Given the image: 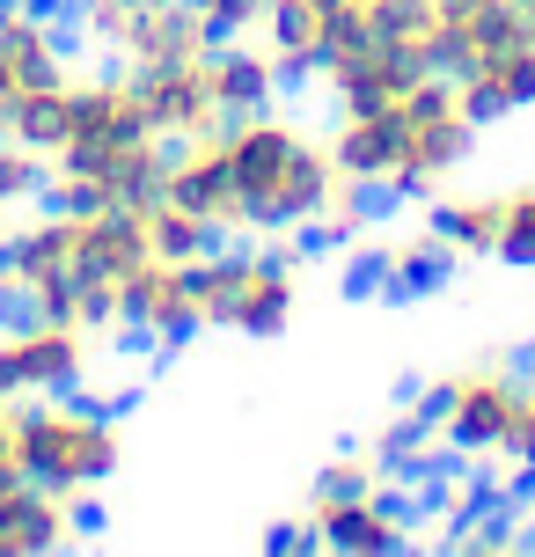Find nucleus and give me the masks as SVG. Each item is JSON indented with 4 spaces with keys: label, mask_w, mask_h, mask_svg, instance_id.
Wrapping results in <instances>:
<instances>
[{
    "label": "nucleus",
    "mask_w": 535,
    "mask_h": 557,
    "mask_svg": "<svg viewBox=\"0 0 535 557\" xmlns=\"http://www.w3.org/2000/svg\"><path fill=\"white\" fill-rule=\"evenodd\" d=\"M221 154H227V191H235V221L242 235H352L366 213V198L338 169L331 139H315L309 125L272 103V111L221 117Z\"/></svg>",
    "instance_id": "obj_1"
},
{
    "label": "nucleus",
    "mask_w": 535,
    "mask_h": 557,
    "mask_svg": "<svg viewBox=\"0 0 535 557\" xmlns=\"http://www.w3.org/2000/svg\"><path fill=\"white\" fill-rule=\"evenodd\" d=\"M15 462L29 484H52L66 499L103 492L125 470V425H117L111 396H15Z\"/></svg>",
    "instance_id": "obj_2"
},
{
    "label": "nucleus",
    "mask_w": 535,
    "mask_h": 557,
    "mask_svg": "<svg viewBox=\"0 0 535 557\" xmlns=\"http://www.w3.org/2000/svg\"><path fill=\"white\" fill-rule=\"evenodd\" d=\"M198 308H206V331L279 337L294 323V308H301V257H294V243L213 250L198 264Z\"/></svg>",
    "instance_id": "obj_3"
},
{
    "label": "nucleus",
    "mask_w": 535,
    "mask_h": 557,
    "mask_svg": "<svg viewBox=\"0 0 535 557\" xmlns=\"http://www.w3.org/2000/svg\"><path fill=\"white\" fill-rule=\"evenodd\" d=\"M170 154H176V147L162 133L74 147V154H52V184H45V198H52V206H74V213L154 206V198L170 191Z\"/></svg>",
    "instance_id": "obj_4"
},
{
    "label": "nucleus",
    "mask_w": 535,
    "mask_h": 557,
    "mask_svg": "<svg viewBox=\"0 0 535 557\" xmlns=\"http://www.w3.org/2000/svg\"><path fill=\"white\" fill-rule=\"evenodd\" d=\"M396 111H403V162H396L389 198H433V191H448L455 176L470 169V154H477V111L462 103L455 74H425Z\"/></svg>",
    "instance_id": "obj_5"
},
{
    "label": "nucleus",
    "mask_w": 535,
    "mask_h": 557,
    "mask_svg": "<svg viewBox=\"0 0 535 557\" xmlns=\"http://www.w3.org/2000/svg\"><path fill=\"white\" fill-rule=\"evenodd\" d=\"M513 396H521V367L513 360H470V367L433 374L419 411L433 418V433L455 455H499V441L513 425Z\"/></svg>",
    "instance_id": "obj_6"
},
{
    "label": "nucleus",
    "mask_w": 535,
    "mask_h": 557,
    "mask_svg": "<svg viewBox=\"0 0 535 557\" xmlns=\"http://www.w3.org/2000/svg\"><path fill=\"white\" fill-rule=\"evenodd\" d=\"M103 337L82 323H52V315H23L0 323V389L8 396H66L96 382Z\"/></svg>",
    "instance_id": "obj_7"
},
{
    "label": "nucleus",
    "mask_w": 535,
    "mask_h": 557,
    "mask_svg": "<svg viewBox=\"0 0 535 557\" xmlns=\"http://www.w3.org/2000/svg\"><path fill=\"white\" fill-rule=\"evenodd\" d=\"M294 543H315V550H345V557H389V550H411V521L389 492H309V513L301 529L279 535V550Z\"/></svg>",
    "instance_id": "obj_8"
},
{
    "label": "nucleus",
    "mask_w": 535,
    "mask_h": 557,
    "mask_svg": "<svg viewBox=\"0 0 535 557\" xmlns=\"http://www.w3.org/2000/svg\"><path fill=\"white\" fill-rule=\"evenodd\" d=\"M125 337H140L147 352H176L206 331V308H198V264H176V257H147L140 272L125 278Z\"/></svg>",
    "instance_id": "obj_9"
},
{
    "label": "nucleus",
    "mask_w": 535,
    "mask_h": 557,
    "mask_svg": "<svg viewBox=\"0 0 535 557\" xmlns=\"http://www.w3.org/2000/svg\"><path fill=\"white\" fill-rule=\"evenodd\" d=\"M425 74H433V66H419L411 52H396L382 37H360V45H345V52L323 59L315 82L331 96V111H396Z\"/></svg>",
    "instance_id": "obj_10"
},
{
    "label": "nucleus",
    "mask_w": 535,
    "mask_h": 557,
    "mask_svg": "<svg viewBox=\"0 0 535 557\" xmlns=\"http://www.w3.org/2000/svg\"><path fill=\"white\" fill-rule=\"evenodd\" d=\"M133 74V88H140L147 103V125L170 139H198L221 125V96H213V52L206 59H162V66H125Z\"/></svg>",
    "instance_id": "obj_11"
},
{
    "label": "nucleus",
    "mask_w": 535,
    "mask_h": 557,
    "mask_svg": "<svg viewBox=\"0 0 535 557\" xmlns=\"http://www.w3.org/2000/svg\"><path fill=\"white\" fill-rule=\"evenodd\" d=\"M66 82V29L52 8H0V133L23 96Z\"/></svg>",
    "instance_id": "obj_12"
},
{
    "label": "nucleus",
    "mask_w": 535,
    "mask_h": 557,
    "mask_svg": "<svg viewBox=\"0 0 535 557\" xmlns=\"http://www.w3.org/2000/svg\"><path fill=\"white\" fill-rule=\"evenodd\" d=\"M82 506L88 499H66L52 484L15 476V484L0 492V557H45V550L82 543Z\"/></svg>",
    "instance_id": "obj_13"
},
{
    "label": "nucleus",
    "mask_w": 535,
    "mask_h": 557,
    "mask_svg": "<svg viewBox=\"0 0 535 557\" xmlns=\"http://www.w3.org/2000/svg\"><path fill=\"white\" fill-rule=\"evenodd\" d=\"M133 133H154L147 125V103L133 74L117 66V74H74L66 82V147L59 154H74V147H103V139H133Z\"/></svg>",
    "instance_id": "obj_14"
},
{
    "label": "nucleus",
    "mask_w": 535,
    "mask_h": 557,
    "mask_svg": "<svg viewBox=\"0 0 535 557\" xmlns=\"http://www.w3.org/2000/svg\"><path fill=\"white\" fill-rule=\"evenodd\" d=\"M513 37H535L521 0H440V74L477 66L484 52H499Z\"/></svg>",
    "instance_id": "obj_15"
},
{
    "label": "nucleus",
    "mask_w": 535,
    "mask_h": 557,
    "mask_svg": "<svg viewBox=\"0 0 535 557\" xmlns=\"http://www.w3.org/2000/svg\"><path fill=\"white\" fill-rule=\"evenodd\" d=\"M323 139H331L338 169L360 184V191L389 198L396 162H403V111H338V125H331Z\"/></svg>",
    "instance_id": "obj_16"
},
{
    "label": "nucleus",
    "mask_w": 535,
    "mask_h": 557,
    "mask_svg": "<svg viewBox=\"0 0 535 557\" xmlns=\"http://www.w3.org/2000/svg\"><path fill=\"white\" fill-rule=\"evenodd\" d=\"M455 88H462V103L477 111V125L513 117V111H535V37H513V45H499V52H484L477 66L455 74Z\"/></svg>",
    "instance_id": "obj_17"
},
{
    "label": "nucleus",
    "mask_w": 535,
    "mask_h": 557,
    "mask_svg": "<svg viewBox=\"0 0 535 557\" xmlns=\"http://www.w3.org/2000/svg\"><path fill=\"white\" fill-rule=\"evenodd\" d=\"M257 37H264V52L279 59L286 82L323 74V59L338 52V29H331V8H323V0H272Z\"/></svg>",
    "instance_id": "obj_18"
},
{
    "label": "nucleus",
    "mask_w": 535,
    "mask_h": 557,
    "mask_svg": "<svg viewBox=\"0 0 535 557\" xmlns=\"http://www.w3.org/2000/svg\"><path fill=\"white\" fill-rule=\"evenodd\" d=\"M221 45L213 29H206V15H198L191 0H154L140 23L125 29V45H117V66H162V59H206Z\"/></svg>",
    "instance_id": "obj_19"
},
{
    "label": "nucleus",
    "mask_w": 535,
    "mask_h": 557,
    "mask_svg": "<svg viewBox=\"0 0 535 557\" xmlns=\"http://www.w3.org/2000/svg\"><path fill=\"white\" fill-rule=\"evenodd\" d=\"M279 88H286V74H279V59L264 52V37H221L213 45V96H221L227 117L272 111Z\"/></svg>",
    "instance_id": "obj_20"
},
{
    "label": "nucleus",
    "mask_w": 535,
    "mask_h": 557,
    "mask_svg": "<svg viewBox=\"0 0 535 557\" xmlns=\"http://www.w3.org/2000/svg\"><path fill=\"white\" fill-rule=\"evenodd\" d=\"M455 264V250L433 235V227H403V235H389V243H374V257H366V272L382 278L389 294H425V286H440Z\"/></svg>",
    "instance_id": "obj_21"
},
{
    "label": "nucleus",
    "mask_w": 535,
    "mask_h": 557,
    "mask_svg": "<svg viewBox=\"0 0 535 557\" xmlns=\"http://www.w3.org/2000/svg\"><path fill=\"white\" fill-rule=\"evenodd\" d=\"M425 227L455 257H492L499 250V191H433L425 198Z\"/></svg>",
    "instance_id": "obj_22"
},
{
    "label": "nucleus",
    "mask_w": 535,
    "mask_h": 557,
    "mask_svg": "<svg viewBox=\"0 0 535 557\" xmlns=\"http://www.w3.org/2000/svg\"><path fill=\"white\" fill-rule=\"evenodd\" d=\"M147 235H154V257H176V264H206V257H213V243H221V227L198 221L191 206H176L170 191L147 206Z\"/></svg>",
    "instance_id": "obj_23"
},
{
    "label": "nucleus",
    "mask_w": 535,
    "mask_h": 557,
    "mask_svg": "<svg viewBox=\"0 0 535 557\" xmlns=\"http://www.w3.org/2000/svg\"><path fill=\"white\" fill-rule=\"evenodd\" d=\"M45 184H52V154H37L15 133H0V221L45 206Z\"/></svg>",
    "instance_id": "obj_24"
},
{
    "label": "nucleus",
    "mask_w": 535,
    "mask_h": 557,
    "mask_svg": "<svg viewBox=\"0 0 535 557\" xmlns=\"http://www.w3.org/2000/svg\"><path fill=\"white\" fill-rule=\"evenodd\" d=\"M492 257L513 264V272H535V176L499 191V250Z\"/></svg>",
    "instance_id": "obj_25"
},
{
    "label": "nucleus",
    "mask_w": 535,
    "mask_h": 557,
    "mask_svg": "<svg viewBox=\"0 0 535 557\" xmlns=\"http://www.w3.org/2000/svg\"><path fill=\"white\" fill-rule=\"evenodd\" d=\"M66 82H74V74H66ZM66 82L23 96L15 117H8V133L23 139V147H37V154H59V147H66Z\"/></svg>",
    "instance_id": "obj_26"
},
{
    "label": "nucleus",
    "mask_w": 535,
    "mask_h": 557,
    "mask_svg": "<svg viewBox=\"0 0 535 557\" xmlns=\"http://www.w3.org/2000/svg\"><path fill=\"white\" fill-rule=\"evenodd\" d=\"M154 0H74V37H82L88 52H103L111 59L117 45H125V29L140 23Z\"/></svg>",
    "instance_id": "obj_27"
},
{
    "label": "nucleus",
    "mask_w": 535,
    "mask_h": 557,
    "mask_svg": "<svg viewBox=\"0 0 535 557\" xmlns=\"http://www.w3.org/2000/svg\"><path fill=\"white\" fill-rule=\"evenodd\" d=\"M315 484H323V492H389V455H382V447H352V455H331Z\"/></svg>",
    "instance_id": "obj_28"
},
{
    "label": "nucleus",
    "mask_w": 535,
    "mask_h": 557,
    "mask_svg": "<svg viewBox=\"0 0 535 557\" xmlns=\"http://www.w3.org/2000/svg\"><path fill=\"white\" fill-rule=\"evenodd\" d=\"M499 462H513V470L535 462V367L521 374V396H513V425H507V441H499Z\"/></svg>",
    "instance_id": "obj_29"
},
{
    "label": "nucleus",
    "mask_w": 535,
    "mask_h": 557,
    "mask_svg": "<svg viewBox=\"0 0 535 557\" xmlns=\"http://www.w3.org/2000/svg\"><path fill=\"white\" fill-rule=\"evenodd\" d=\"M191 8L206 15V29H213V37H257L272 0H191Z\"/></svg>",
    "instance_id": "obj_30"
},
{
    "label": "nucleus",
    "mask_w": 535,
    "mask_h": 557,
    "mask_svg": "<svg viewBox=\"0 0 535 557\" xmlns=\"http://www.w3.org/2000/svg\"><path fill=\"white\" fill-rule=\"evenodd\" d=\"M323 8H331V29H338V52H345V45L374 37V23H382L389 0H323Z\"/></svg>",
    "instance_id": "obj_31"
},
{
    "label": "nucleus",
    "mask_w": 535,
    "mask_h": 557,
    "mask_svg": "<svg viewBox=\"0 0 535 557\" xmlns=\"http://www.w3.org/2000/svg\"><path fill=\"white\" fill-rule=\"evenodd\" d=\"M23 476V462H15V396H0V492Z\"/></svg>",
    "instance_id": "obj_32"
},
{
    "label": "nucleus",
    "mask_w": 535,
    "mask_h": 557,
    "mask_svg": "<svg viewBox=\"0 0 535 557\" xmlns=\"http://www.w3.org/2000/svg\"><path fill=\"white\" fill-rule=\"evenodd\" d=\"M521 529H528V543H535V462L521 470Z\"/></svg>",
    "instance_id": "obj_33"
},
{
    "label": "nucleus",
    "mask_w": 535,
    "mask_h": 557,
    "mask_svg": "<svg viewBox=\"0 0 535 557\" xmlns=\"http://www.w3.org/2000/svg\"><path fill=\"white\" fill-rule=\"evenodd\" d=\"M8 308H23V301H15V278L0 272V323H8Z\"/></svg>",
    "instance_id": "obj_34"
},
{
    "label": "nucleus",
    "mask_w": 535,
    "mask_h": 557,
    "mask_svg": "<svg viewBox=\"0 0 535 557\" xmlns=\"http://www.w3.org/2000/svg\"><path fill=\"white\" fill-rule=\"evenodd\" d=\"M0 8H52V0H0Z\"/></svg>",
    "instance_id": "obj_35"
},
{
    "label": "nucleus",
    "mask_w": 535,
    "mask_h": 557,
    "mask_svg": "<svg viewBox=\"0 0 535 557\" xmlns=\"http://www.w3.org/2000/svg\"><path fill=\"white\" fill-rule=\"evenodd\" d=\"M521 8H528V23H535V0H521Z\"/></svg>",
    "instance_id": "obj_36"
}]
</instances>
